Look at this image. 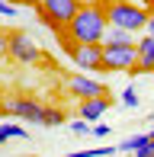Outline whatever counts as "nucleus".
<instances>
[{
    "mask_svg": "<svg viewBox=\"0 0 154 157\" xmlns=\"http://www.w3.org/2000/svg\"><path fill=\"white\" fill-rule=\"evenodd\" d=\"M106 29L109 23H106V13H103V3H87L77 10V16L67 23V29L58 39H67L74 45H103Z\"/></svg>",
    "mask_w": 154,
    "mask_h": 157,
    "instance_id": "obj_1",
    "label": "nucleus"
},
{
    "mask_svg": "<svg viewBox=\"0 0 154 157\" xmlns=\"http://www.w3.org/2000/svg\"><path fill=\"white\" fill-rule=\"evenodd\" d=\"M103 13H106V23L113 29H125L132 35L144 32L148 26V10L141 3H129V0H103Z\"/></svg>",
    "mask_w": 154,
    "mask_h": 157,
    "instance_id": "obj_2",
    "label": "nucleus"
},
{
    "mask_svg": "<svg viewBox=\"0 0 154 157\" xmlns=\"http://www.w3.org/2000/svg\"><path fill=\"white\" fill-rule=\"evenodd\" d=\"M77 10H80V0H42L39 19H42L55 35H61V32L67 29V23L77 16Z\"/></svg>",
    "mask_w": 154,
    "mask_h": 157,
    "instance_id": "obj_3",
    "label": "nucleus"
},
{
    "mask_svg": "<svg viewBox=\"0 0 154 157\" xmlns=\"http://www.w3.org/2000/svg\"><path fill=\"white\" fill-rule=\"evenodd\" d=\"M0 109H3V116H13V119H23V122L42 125V122H45V109H48V106H42L39 99H32V96L10 93V96L0 99Z\"/></svg>",
    "mask_w": 154,
    "mask_h": 157,
    "instance_id": "obj_4",
    "label": "nucleus"
},
{
    "mask_svg": "<svg viewBox=\"0 0 154 157\" xmlns=\"http://www.w3.org/2000/svg\"><path fill=\"white\" fill-rule=\"evenodd\" d=\"M135 64H138V48L135 45H103V71L135 77Z\"/></svg>",
    "mask_w": 154,
    "mask_h": 157,
    "instance_id": "obj_5",
    "label": "nucleus"
},
{
    "mask_svg": "<svg viewBox=\"0 0 154 157\" xmlns=\"http://www.w3.org/2000/svg\"><path fill=\"white\" fill-rule=\"evenodd\" d=\"M6 55H10L16 64H39V61H42V48H39V42L32 39L26 29H13V32H10Z\"/></svg>",
    "mask_w": 154,
    "mask_h": 157,
    "instance_id": "obj_6",
    "label": "nucleus"
},
{
    "mask_svg": "<svg viewBox=\"0 0 154 157\" xmlns=\"http://www.w3.org/2000/svg\"><path fill=\"white\" fill-rule=\"evenodd\" d=\"M61 45L80 71H103V45H74L67 39H61Z\"/></svg>",
    "mask_w": 154,
    "mask_h": 157,
    "instance_id": "obj_7",
    "label": "nucleus"
},
{
    "mask_svg": "<svg viewBox=\"0 0 154 157\" xmlns=\"http://www.w3.org/2000/svg\"><path fill=\"white\" fill-rule=\"evenodd\" d=\"M64 87H67L71 96H77V103L80 99H93V96H106V87L100 80H93L90 74H71L64 80Z\"/></svg>",
    "mask_w": 154,
    "mask_h": 157,
    "instance_id": "obj_8",
    "label": "nucleus"
},
{
    "mask_svg": "<svg viewBox=\"0 0 154 157\" xmlns=\"http://www.w3.org/2000/svg\"><path fill=\"white\" fill-rule=\"evenodd\" d=\"M113 106V99L109 96H93V99H80L77 103V119H83V122H96V119L106 116V109Z\"/></svg>",
    "mask_w": 154,
    "mask_h": 157,
    "instance_id": "obj_9",
    "label": "nucleus"
},
{
    "mask_svg": "<svg viewBox=\"0 0 154 157\" xmlns=\"http://www.w3.org/2000/svg\"><path fill=\"white\" fill-rule=\"evenodd\" d=\"M135 48H138L135 74H154V39H151V35H141Z\"/></svg>",
    "mask_w": 154,
    "mask_h": 157,
    "instance_id": "obj_10",
    "label": "nucleus"
},
{
    "mask_svg": "<svg viewBox=\"0 0 154 157\" xmlns=\"http://www.w3.org/2000/svg\"><path fill=\"white\" fill-rule=\"evenodd\" d=\"M103 45H138V39L132 32H125V29H113L109 26L106 35H103Z\"/></svg>",
    "mask_w": 154,
    "mask_h": 157,
    "instance_id": "obj_11",
    "label": "nucleus"
},
{
    "mask_svg": "<svg viewBox=\"0 0 154 157\" xmlns=\"http://www.w3.org/2000/svg\"><path fill=\"white\" fill-rule=\"evenodd\" d=\"M13 138H29V132H26L23 125H13V122H0V144L3 141H13Z\"/></svg>",
    "mask_w": 154,
    "mask_h": 157,
    "instance_id": "obj_12",
    "label": "nucleus"
},
{
    "mask_svg": "<svg viewBox=\"0 0 154 157\" xmlns=\"http://www.w3.org/2000/svg\"><path fill=\"white\" fill-rule=\"evenodd\" d=\"M141 144H148V132H144V135H132V138H125L122 144H116V151H125V154L132 151V154H135Z\"/></svg>",
    "mask_w": 154,
    "mask_h": 157,
    "instance_id": "obj_13",
    "label": "nucleus"
},
{
    "mask_svg": "<svg viewBox=\"0 0 154 157\" xmlns=\"http://www.w3.org/2000/svg\"><path fill=\"white\" fill-rule=\"evenodd\" d=\"M116 147H90V151H71L64 157H113Z\"/></svg>",
    "mask_w": 154,
    "mask_h": 157,
    "instance_id": "obj_14",
    "label": "nucleus"
},
{
    "mask_svg": "<svg viewBox=\"0 0 154 157\" xmlns=\"http://www.w3.org/2000/svg\"><path fill=\"white\" fill-rule=\"evenodd\" d=\"M119 103H122L125 109H135V106H138V93H135V87H125L122 93H119Z\"/></svg>",
    "mask_w": 154,
    "mask_h": 157,
    "instance_id": "obj_15",
    "label": "nucleus"
},
{
    "mask_svg": "<svg viewBox=\"0 0 154 157\" xmlns=\"http://www.w3.org/2000/svg\"><path fill=\"white\" fill-rule=\"evenodd\" d=\"M61 122H64V109H52V106H48V109H45V122H42V125L55 128V125H61Z\"/></svg>",
    "mask_w": 154,
    "mask_h": 157,
    "instance_id": "obj_16",
    "label": "nucleus"
},
{
    "mask_svg": "<svg viewBox=\"0 0 154 157\" xmlns=\"http://www.w3.org/2000/svg\"><path fill=\"white\" fill-rule=\"evenodd\" d=\"M67 128H71V135H90V122H83V119H74V122H67Z\"/></svg>",
    "mask_w": 154,
    "mask_h": 157,
    "instance_id": "obj_17",
    "label": "nucleus"
},
{
    "mask_svg": "<svg viewBox=\"0 0 154 157\" xmlns=\"http://www.w3.org/2000/svg\"><path fill=\"white\" fill-rule=\"evenodd\" d=\"M0 16L13 19V16H16V3H10V0H0Z\"/></svg>",
    "mask_w": 154,
    "mask_h": 157,
    "instance_id": "obj_18",
    "label": "nucleus"
},
{
    "mask_svg": "<svg viewBox=\"0 0 154 157\" xmlns=\"http://www.w3.org/2000/svg\"><path fill=\"white\" fill-rule=\"evenodd\" d=\"M135 157H154V138H148V144H141V147H138Z\"/></svg>",
    "mask_w": 154,
    "mask_h": 157,
    "instance_id": "obj_19",
    "label": "nucleus"
},
{
    "mask_svg": "<svg viewBox=\"0 0 154 157\" xmlns=\"http://www.w3.org/2000/svg\"><path fill=\"white\" fill-rule=\"evenodd\" d=\"M6 42H10V32L0 29V58H6Z\"/></svg>",
    "mask_w": 154,
    "mask_h": 157,
    "instance_id": "obj_20",
    "label": "nucleus"
},
{
    "mask_svg": "<svg viewBox=\"0 0 154 157\" xmlns=\"http://www.w3.org/2000/svg\"><path fill=\"white\" fill-rule=\"evenodd\" d=\"M90 135H96V138H106V135H109V125H93V128H90Z\"/></svg>",
    "mask_w": 154,
    "mask_h": 157,
    "instance_id": "obj_21",
    "label": "nucleus"
},
{
    "mask_svg": "<svg viewBox=\"0 0 154 157\" xmlns=\"http://www.w3.org/2000/svg\"><path fill=\"white\" fill-rule=\"evenodd\" d=\"M144 35H151V39H154V16H148V26H144Z\"/></svg>",
    "mask_w": 154,
    "mask_h": 157,
    "instance_id": "obj_22",
    "label": "nucleus"
},
{
    "mask_svg": "<svg viewBox=\"0 0 154 157\" xmlns=\"http://www.w3.org/2000/svg\"><path fill=\"white\" fill-rule=\"evenodd\" d=\"M141 6H144V10H148V16H154V0H144Z\"/></svg>",
    "mask_w": 154,
    "mask_h": 157,
    "instance_id": "obj_23",
    "label": "nucleus"
},
{
    "mask_svg": "<svg viewBox=\"0 0 154 157\" xmlns=\"http://www.w3.org/2000/svg\"><path fill=\"white\" fill-rule=\"evenodd\" d=\"M10 3H16V6H19V3H23V0H10Z\"/></svg>",
    "mask_w": 154,
    "mask_h": 157,
    "instance_id": "obj_24",
    "label": "nucleus"
},
{
    "mask_svg": "<svg viewBox=\"0 0 154 157\" xmlns=\"http://www.w3.org/2000/svg\"><path fill=\"white\" fill-rule=\"evenodd\" d=\"M148 138H154V128H151V132H148Z\"/></svg>",
    "mask_w": 154,
    "mask_h": 157,
    "instance_id": "obj_25",
    "label": "nucleus"
},
{
    "mask_svg": "<svg viewBox=\"0 0 154 157\" xmlns=\"http://www.w3.org/2000/svg\"><path fill=\"white\" fill-rule=\"evenodd\" d=\"M0 119H3V109H0Z\"/></svg>",
    "mask_w": 154,
    "mask_h": 157,
    "instance_id": "obj_26",
    "label": "nucleus"
}]
</instances>
